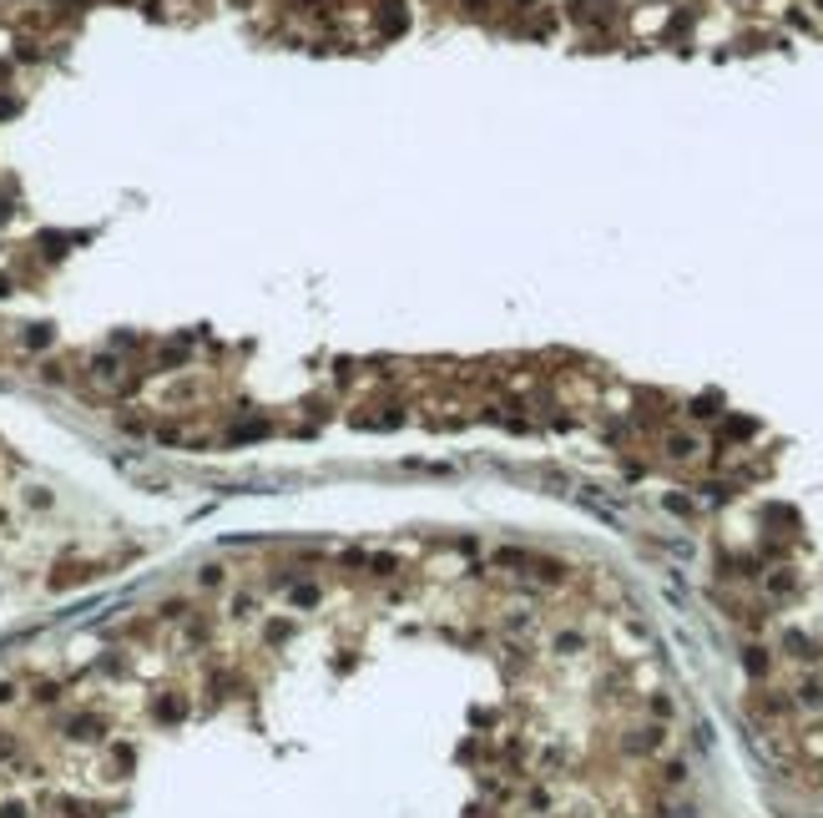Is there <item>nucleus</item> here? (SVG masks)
I'll return each instance as SVG.
<instances>
[{
    "label": "nucleus",
    "mask_w": 823,
    "mask_h": 818,
    "mask_svg": "<svg viewBox=\"0 0 823 818\" xmlns=\"http://www.w3.org/2000/svg\"><path fill=\"white\" fill-rule=\"evenodd\" d=\"M662 450H667L672 460H692L702 445H697V434H667V440H662Z\"/></svg>",
    "instance_id": "obj_1"
},
{
    "label": "nucleus",
    "mask_w": 823,
    "mask_h": 818,
    "mask_svg": "<svg viewBox=\"0 0 823 818\" xmlns=\"http://www.w3.org/2000/svg\"><path fill=\"white\" fill-rule=\"evenodd\" d=\"M91 374L101 379V384H117V379H122V364H117V359H96V364H91Z\"/></svg>",
    "instance_id": "obj_2"
}]
</instances>
